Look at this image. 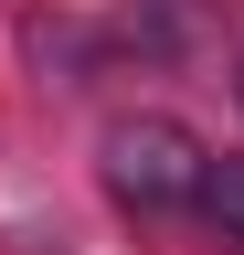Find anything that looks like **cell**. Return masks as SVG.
I'll use <instances>...</instances> for the list:
<instances>
[{
	"label": "cell",
	"mask_w": 244,
	"mask_h": 255,
	"mask_svg": "<svg viewBox=\"0 0 244 255\" xmlns=\"http://www.w3.org/2000/svg\"><path fill=\"white\" fill-rule=\"evenodd\" d=\"M202 138L180 117L160 107H138V117H106V138H96V170L117 191V213H138V223H160V213H191V191H202Z\"/></svg>",
	"instance_id": "cell-1"
},
{
	"label": "cell",
	"mask_w": 244,
	"mask_h": 255,
	"mask_svg": "<svg viewBox=\"0 0 244 255\" xmlns=\"http://www.w3.org/2000/svg\"><path fill=\"white\" fill-rule=\"evenodd\" d=\"M21 53H32L43 85H85V64L106 53V32H96V21H53V11H32V21H21Z\"/></svg>",
	"instance_id": "cell-2"
},
{
	"label": "cell",
	"mask_w": 244,
	"mask_h": 255,
	"mask_svg": "<svg viewBox=\"0 0 244 255\" xmlns=\"http://www.w3.org/2000/svg\"><path fill=\"white\" fill-rule=\"evenodd\" d=\"M106 53H149V64L191 53V11H180V0H128V11L106 21Z\"/></svg>",
	"instance_id": "cell-3"
},
{
	"label": "cell",
	"mask_w": 244,
	"mask_h": 255,
	"mask_svg": "<svg viewBox=\"0 0 244 255\" xmlns=\"http://www.w3.org/2000/svg\"><path fill=\"white\" fill-rule=\"evenodd\" d=\"M191 213H212V223H223V245H244V149L202 159V191H191Z\"/></svg>",
	"instance_id": "cell-4"
}]
</instances>
